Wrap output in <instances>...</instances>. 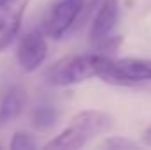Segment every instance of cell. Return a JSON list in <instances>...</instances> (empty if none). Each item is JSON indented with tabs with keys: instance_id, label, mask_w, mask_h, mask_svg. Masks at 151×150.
Listing matches in <instances>:
<instances>
[{
	"instance_id": "cell-1",
	"label": "cell",
	"mask_w": 151,
	"mask_h": 150,
	"mask_svg": "<svg viewBox=\"0 0 151 150\" xmlns=\"http://www.w3.org/2000/svg\"><path fill=\"white\" fill-rule=\"evenodd\" d=\"M111 57L106 53H81V55H65L44 69V81L51 87H69L83 83L90 78H99Z\"/></svg>"
},
{
	"instance_id": "cell-2",
	"label": "cell",
	"mask_w": 151,
	"mask_h": 150,
	"mask_svg": "<svg viewBox=\"0 0 151 150\" xmlns=\"http://www.w3.org/2000/svg\"><path fill=\"white\" fill-rule=\"evenodd\" d=\"M113 117L106 111H79L58 136L46 143V149H83L95 136L109 133L113 129Z\"/></svg>"
},
{
	"instance_id": "cell-3",
	"label": "cell",
	"mask_w": 151,
	"mask_h": 150,
	"mask_svg": "<svg viewBox=\"0 0 151 150\" xmlns=\"http://www.w3.org/2000/svg\"><path fill=\"white\" fill-rule=\"evenodd\" d=\"M99 78L116 87H137L151 83V60L139 57L111 58Z\"/></svg>"
},
{
	"instance_id": "cell-4",
	"label": "cell",
	"mask_w": 151,
	"mask_h": 150,
	"mask_svg": "<svg viewBox=\"0 0 151 150\" xmlns=\"http://www.w3.org/2000/svg\"><path fill=\"white\" fill-rule=\"evenodd\" d=\"M86 9V0H58L55 2L44 18V36L49 39L65 37V34L79 21Z\"/></svg>"
},
{
	"instance_id": "cell-5",
	"label": "cell",
	"mask_w": 151,
	"mask_h": 150,
	"mask_svg": "<svg viewBox=\"0 0 151 150\" xmlns=\"http://www.w3.org/2000/svg\"><path fill=\"white\" fill-rule=\"evenodd\" d=\"M46 57H47V41L42 32L32 30L19 39L16 48V60L25 73H34L35 69H39L44 64Z\"/></svg>"
},
{
	"instance_id": "cell-6",
	"label": "cell",
	"mask_w": 151,
	"mask_h": 150,
	"mask_svg": "<svg viewBox=\"0 0 151 150\" xmlns=\"http://www.w3.org/2000/svg\"><path fill=\"white\" fill-rule=\"evenodd\" d=\"M30 0H0V53L18 37Z\"/></svg>"
},
{
	"instance_id": "cell-7",
	"label": "cell",
	"mask_w": 151,
	"mask_h": 150,
	"mask_svg": "<svg viewBox=\"0 0 151 150\" xmlns=\"http://www.w3.org/2000/svg\"><path fill=\"white\" fill-rule=\"evenodd\" d=\"M118 20H119L118 0H102L90 25V42L97 48L107 37H111L113 30L118 25Z\"/></svg>"
},
{
	"instance_id": "cell-8",
	"label": "cell",
	"mask_w": 151,
	"mask_h": 150,
	"mask_svg": "<svg viewBox=\"0 0 151 150\" xmlns=\"http://www.w3.org/2000/svg\"><path fill=\"white\" fill-rule=\"evenodd\" d=\"M25 106H27V92L21 87H11L0 104V125L16 120Z\"/></svg>"
},
{
	"instance_id": "cell-9",
	"label": "cell",
	"mask_w": 151,
	"mask_h": 150,
	"mask_svg": "<svg viewBox=\"0 0 151 150\" xmlns=\"http://www.w3.org/2000/svg\"><path fill=\"white\" fill-rule=\"evenodd\" d=\"M56 118H58V111H56L55 106L39 104L32 111V125L39 131H46V129H51L56 124Z\"/></svg>"
},
{
	"instance_id": "cell-10",
	"label": "cell",
	"mask_w": 151,
	"mask_h": 150,
	"mask_svg": "<svg viewBox=\"0 0 151 150\" xmlns=\"http://www.w3.org/2000/svg\"><path fill=\"white\" fill-rule=\"evenodd\" d=\"M35 147H37V143L28 133H14L11 143H9L11 150H30L35 149Z\"/></svg>"
},
{
	"instance_id": "cell-11",
	"label": "cell",
	"mask_w": 151,
	"mask_h": 150,
	"mask_svg": "<svg viewBox=\"0 0 151 150\" xmlns=\"http://www.w3.org/2000/svg\"><path fill=\"white\" fill-rule=\"evenodd\" d=\"M102 147L113 150H119V149L127 150V149H139V143H135L132 140H127V138H121V136H111V138L102 141Z\"/></svg>"
},
{
	"instance_id": "cell-12",
	"label": "cell",
	"mask_w": 151,
	"mask_h": 150,
	"mask_svg": "<svg viewBox=\"0 0 151 150\" xmlns=\"http://www.w3.org/2000/svg\"><path fill=\"white\" fill-rule=\"evenodd\" d=\"M142 143L151 147V122H150V125L144 129V133H142Z\"/></svg>"
}]
</instances>
